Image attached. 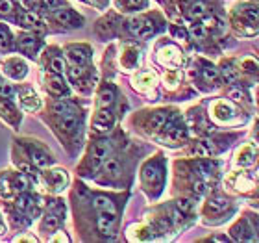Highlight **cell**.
Segmentation results:
<instances>
[{
	"mask_svg": "<svg viewBox=\"0 0 259 243\" xmlns=\"http://www.w3.org/2000/svg\"><path fill=\"white\" fill-rule=\"evenodd\" d=\"M163 130H165V141H168L170 145H180V143H184L187 139V130L180 123L167 121V125L163 126Z\"/></svg>",
	"mask_w": 259,
	"mask_h": 243,
	"instance_id": "3",
	"label": "cell"
},
{
	"mask_svg": "<svg viewBox=\"0 0 259 243\" xmlns=\"http://www.w3.org/2000/svg\"><path fill=\"white\" fill-rule=\"evenodd\" d=\"M11 2L9 0H0V15L2 17H6V15H9L11 13Z\"/></svg>",
	"mask_w": 259,
	"mask_h": 243,
	"instance_id": "44",
	"label": "cell"
},
{
	"mask_svg": "<svg viewBox=\"0 0 259 243\" xmlns=\"http://www.w3.org/2000/svg\"><path fill=\"white\" fill-rule=\"evenodd\" d=\"M228 184L235 188V189H248L252 188V180L246 176V173H232V175L228 176Z\"/></svg>",
	"mask_w": 259,
	"mask_h": 243,
	"instance_id": "17",
	"label": "cell"
},
{
	"mask_svg": "<svg viewBox=\"0 0 259 243\" xmlns=\"http://www.w3.org/2000/svg\"><path fill=\"white\" fill-rule=\"evenodd\" d=\"M19 45H21V51L24 52V54H30V56H34L35 51H37V39L34 37H28V35H23L21 39H19Z\"/></svg>",
	"mask_w": 259,
	"mask_h": 243,
	"instance_id": "26",
	"label": "cell"
},
{
	"mask_svg": "<svg viewBox=\"0 0 259 243\" xmlns=\"http://www.w3.org/2000/svg\"><path fill=\"white\" fill-rule=\"evenodd\" d=\"M32 160H34V163L37 165V167H47V165L52 162L50 156L45 154V152H34V154H32Z\"/></svg>",
	"mask_w": 259,
	"mask_h": 243,
	"instance_id": "32",
	"label": "cell"
},
{
	"mask_svg": "<svg viewBox=\"0 0 259 243\" xmlns=\"http://www.w3.org/2000/svg\"><path fill=\"white\" fill-rule=\"evenodd\" d=\"M137 59H139V52L135 51V49H126L124 56H122V63H124L126 67H134L135 63H137Z\"/></svg>",
	"mask_w": 259,
	"mask_h": 243,
	"instance_id": "30",
	"label": "cell"
},
{
	"mask_svg": "<svg viewBox=\"0 0 259 243\" xmlns=\"http://www.w3.org/2000/svg\"><path fill=\"white\" fill-rule=\"evenodd\" d=\"M180 73L178 71H168V73H165V76H163V80H165V84L168 85V87H174L178 82H180Z\"/></svg>",
	"mask_w": 259,
	"mask_h": 243,
	"instance_id": "37",
	"label": "cell"
},
{
	"mask_svg": "<svg viewBox=\"0 0 259 243\" xmlns=\"http://www.w3.org/2000/svg\"><path fill=\"white\" fill-rule=\"evenodd\" d=\"M113 123H115L113 111L108 108H100L96 111L94 119H93V128L98 130V132H108V130H111Z\"/></svg>",
	"mask_w": 259,
	"mask_h": 243,
	"instance_id": "5",
	"label": "cell"
},
{
	"mask_svg": "<svg viewBox=\"0 0 259 243\" xmlns=\"http://www.w3.org/2000/svg\"><path fill=\"white\" fill-rule=\"evenodd\" d=\"M4 230H6V226H4V221H2V219H0V234H2V232H4Z\"/></svg>",
	"mask_w": 259,
	"mask_h": 243,
	"instance_id": "47",
	"label": "cell"
},
{
	"mask_svg": "<svg viewBox=\"0 0 259 243\" xmlns=\"http://www.w3.org/2000/svg\"><path fill=\"white\" fill-rule=\"evenodd\" d=\"M176 206L180 212H191L194 208V201L192 199H180V201L176 202Z\"/></svg>",
	"mask_w": 259,
	"mask_h": 243,
	"instance_id": "40",
	"label": "cell"
},
{
	"mask_svg": "<svg viewBox=\"0 0 259 243\" xmlns=\"http://www.w3.org/2000/svg\"><path fill=\"white\" fill-rule=\"evenodd\" d=\"M98 230L106 236L115 234V232H117V219H115V214L98 212Z\"/></svg>",
	"mask_w": 259,
	"mask_h": 243,
	"instance_id": "8",
	"label": "cell"
},
{
	"mask_svg": "<svg viewBox=\"0 0 259 243\" xmlns=\"http://www.w3.org/2000/svg\"><path fill=\"white\" fill-rule=\"evenodd\" d=\"M52 108H54V111H56V113H59V115H65V113H69V111L72 109L69 102H63V101L54 102V106H52Z\"/></svg>",
	"mask_w": 259,
	"mask_h": 243,
	"instance_id": "39",
	"label": "cell"
},
{
	"mask_svg": "<svg viewBox=\"0 0 259 243\" xmlns=\"http://www.w3.org/2000/svg\"><path fill=\"white\" fill-rule=\"evenodd\" d=\"M9 49H11V37H9V32L4 28V26H0V51L8 52Z\"/></svg>",
	"mask_w": 259,
	"mask_h": 243,
	"instance_id": "31",
	"label": "cell"
},
{
	"mask_svg": "<svg viewBox=\"0 0 259 243\" xmlns=\"http://www.w3.org/2000/svg\"><path fill=\"white\" fill-rule=\"evenodd\" d=\"M222 75H224V78L228 80V82H235V80H237V75H239V71H237L232 63H224V65H222Z\"/></svg>",
	"mask_w": 259,
	"mask_h": 243,
	"instance_id": "34",
	"label": "cell"
},
{
	"mask_svg": "<svg viewBox=\"0 0 259 243\" xmlns=\"http://www.w3.org/2000/svg\"><path fill=\"white\" fill-rule=\"evenodd\" d=\"M94 2H96L98 6H104V4H106V0H94Z\"/></svg>",
	"mask_w": 259,
	"mask_h": 243,
	"instance_id": "48",
	"label": "cell"
},
{
	"mask_svg": "<svg viewBox=\"0 0 259 243\" xmlns=\"http://www.w3.org/2000/svg\"><path fill=\"white\" fill-rule=\"evenodd\" d=\"M142 182L144 186H158V189H161L159 186H163V169L156 162L146 163L142 167Z\"/></svg>",
	"mask_w": 259,
	"mask_h": 243,
	"instance_id": "2",
	"label": "cell"
},
{
	"mask_svg": "<svg viewBox=\"0 0 259 243\" xmlns=\"http://www.w3.org/2000/svg\"><path fill=\"white\" fill-rule=\"evenodd\" d=\"M117 6L122 11H135L146 6V0H117Z\"/></svg>",
	"mask_w": 259,
	"mask_h": 243,
	"instance_id": "27",
	"label": "cell"
},
{
	"mask_svg": "<svg viewBox=\"0 0 259 243\" xmlns=\"http://www.w3.org/2000/svg\"><path fill=\"white\" fill-rule=\"evenodd\" d=\"M37 4L43 9H52V8H58L59 0H37Z\"/></svg>",
	"mask_w": 259,
	"mask_h": 243,
	"instance_id": "45",
	"label": "cell"
},
{
	"mask_svg": "<svg viewBox=\"0 0 259 243\" xmlns=\"http://www.w3.org/2000/svg\"><path fill=\"white\" fill-rule=\"evenodd\" d=\"M204 78L208 80V82H211V84H218V71L215 67H211V65H204Z\"/></svg>",
	"mask_w": 259,
	"mask_h": 243,
	"instance_id": "33",
	"label": "cell"
},
{
	"mask_svg": "<svg viewBox=\"0 0 259 243\" xmlns=\"http://www.w3.org/2000/svg\"><path fill=\"white\" fill-rule=\"evenodd\" d=\"M234 238L235 240H241V242H254L256 236L252 234V228L246 223H239L234 228Z\"/></svg>",
	"mask_w": 259,
	"mask_h": 243,
	"instance_id": "20",
	"label": "cell"
},
{
	"mask_svg": "<svg viewBox=\"0 0 259 243\" xmlns=\"http://www.w3.org/2000/svg\"><path fill=\"white\" fill-rule=\"evenodd\" d=\"M21 104L28 111H35V109L41 106V101H39V97L34 93V89L28 87V89H23V93H21Z\"/></svg>",
	"mask_w": 259,
	"mask_h": 243,
	"instance_id": "11",
	"label": "cell"
},
{
	"mask_svg": "<svg viewBox=\"0 0 259 243\" xmlns=\"http://www.w3.org/2000/svg\"><path fill=\"white\" fill-rule=\"evenodd\" d=\"M206 13H208V6H206L204 2H194L191 8H189L191 19H202V17H206Z\"/></svg>",
	"mask_w": 259,
	"mask_h": 243,
	"instance_id": "29",
	"label": "cell"
},
{
	"mask_svg": "<svg viewBox=\"0 0 259 243\" xmlns=\"http://www.w3.org/2000/svg\"><path fill=\"white\" fill-rule=\"evenodd\" d=\"M0 97L6 99V101H11V99L15 97V89H13L9 84H6V82L0 80Z\"/></svg>",
	"mask_w": 259,
	"mask_h": 243,
	"instance_id": "36",
	"label": "cell"
},
{
	"mask_svg": "<svg viewBox=\"0 0 259 243\" xmlns=\"http://www.w3.org/2000/svg\"><path fill=\"white\" fill-rule=\"evenodd\" d=\"M159 61L165 63V65L176 67V65H182L184 58H182L180 49H176L174 45H167V47H163V49L159 51Z\"/></svg>",
	"mask_w": 259,
	"mask_h": 243,
	"instance_id": "6",
	"label": "cell"
},
{
	"mask_svg": "<svg viewBox=\"0 0 259 243\" xmlns=\"http://www.w3.org/2000/svg\"><path fill=\"white\" fill-rule=\"evenodd\" d=\"M19 25L24 26V28H30V30H37V32H45V28L43 25L39 23V19L32 15V13H24V15H21L19 19Z\"/></svg>",
	"mask_w": 259,
	"mask_h": 243,
	"instance_id": "21",
	"label": "cell"
},
{
	"mask_svg": "<svg viewBox=\"0 0 259 243\" xmlns=\"http://www.w3.org/2000/svg\"><path fill=\"white\" fill-rule=\"evenodd\" d=\"M52 19L59 23V25H74V26H82V17L80 15H76L72 9H59L56 11Z\"/></svg>",
	"mask_w": 259,
	"mask_h": 243,
	"instance_id": "10",
	"label": "cell"
},
{
	"mask_svg": "<svg viewBox=\"0 0 259 243\" xmlns=\"http://www.w3.org/2000/svg\"><path fill=\"white\" fill-rule=\"evenodd\" d=\"M256 156H258L256 147L254 145H244L235 154V163L241 165V167H250V165H254V162H256Z\"/></svg>",
	"mask_w": 259,
	"mask_h": 243,
	"instance_id": "9",
	"label": "cell"
},
{
	"mask_svg": "<svg viewBox=\"0 0 259 243\" xmlns=\"http://www.w3.org/2000/svg\"><path fill=\"white\" fill-rule=\"evenodd\" d=\"M211 113L220 123H232L237 111H235V108L228 101H217L213 104V108H211Z\"/></svg>",
	"mask_w": 259,
	"mask_h": 243,
	"instance_id": "4",
	"label": "cell"
},
{
	"mask_svg": "<svg viewBox=\"0 0 259 243\" xmlns=\"http://www.w3.org/2000/svg\"><path fill=\"white\" fill-rule=\"evenodd\" d=\"M41 228L43 230H47V232L56 230V228H58V217H56V216H47V217H43Z\"/></svg>",
	"mask_w": 259,
	"mask_h": 243,
	"instance_id": "35",
	"label": "cell"
},
{
	"mask_svg": "<svg viewBox=\"0 0 259 243\" xmlns=\"http://www.w3.org/2000/svg\"><path fill=\"white\" fill-rule=\"evenodd\" d=\"M28 184H30V182H28V178H26L24 175H15L13 176V186H15L17 189H26Z\"/></svg>",
	"mask_w": 259,
	"mask_h": 243,
	"instance_id": "41",
	"label": "cell"
},
{
	"mask_svg": "<svg viewBox=\"0 0 259 243\" xmlns=\"http://www.w3.org/2000/svg\"><path fill=\"white\" fill-rule=\"evenodd\" d=\"M67 58L72 65H85L91 58V49L89 47H69Z\"/></svg>",
	"mask_w": 259,
	"mask_h": 243,
	"instance_id": "7",
	"label": "cell"
},
{
	"mask_svg": "<svg viewBox=\"0 0 259 243\" xmlns=\"http://www.w3.org/2000/svg\"><path fill=\"white\" fill-rule=\"evenodd\" d=\"M94 208L98 212H109V214H115V204L109 197H104V195H96L94 197Z\"/></svg>",
	"mask_w": 259,
	"mask_h": 243,
	"instance_id": "24",
	"label": "cell"
},
{
	"mask_svg": "<svg viewBox=\"0 0 259 243\" xmlns=\"http://www.w3.org/2000/svg\"><path fill=\"white\" fill-rule=\"evenodd\" d=\"M32 204H34V201H32V199H30V197H21V199H19L17 201V206L21 210H23V212H28V210L32 208Z\"/></svg>",
	"mask_w": 259,
	"mask_h": 243,
	"instance_id": "43",
	"label": "cell"
},
{
	"mask_svg": "<svg viewBox=\"0 0 259 243\" xmlns=\"http://www.w3.org/2000/svg\"><path fill=\"white\" fill-rule=\"evenodd\" d=\"M235 11V26H241L239 28L244 35H254L259 32V8L254 4H241L237 6Z\"/></svg>",
	"mask_w": 259,
	"mask_h": 243,
	"instance_id": "1",
	"label": "cell"
},
{
	"mask_svg": "<svg viewBox=\"0 0 259 243\" xmlns=\"http://www.w3.org/2000/svg\"><path fill=\"white\" fill-rule=\"evenodd\" d=\"M104 171L109 178H117L120 175V162L118 158H109L106 163H104Z\"/></svg>",
	"mask_w": 259,
	"mask_h": 243,
	"instance_id": "28",
	"label": "cell"
},
{
	"mask_svg": "<svg viewBox=\"0 0 259 243\" xmlns=\"http://www.w3.org/2000/svg\"><path fill=\"white\" fill-rule=\"evenodd\" d=\"M239 71L244 75H250L252 78H259V61L252 56H246L239 61Z\"/></svg>",
	"mask_w": 259,
	"mask_h": 243,
	"instance_id": "15",
	"label": "cell"
},
{
	"mask_svg": "<svg viewBox=\"0 0 259 243\" xmlns=\"http://www.w3.org/2000/svg\"><path fill=\"white\" fill-rule=\"evenodd\" d=\"M47 87H48V91H50L52 95H56V97H59V95H67L69 93L67 85H65V82L58 76V73L47 76Z\"/></svg>",
	"mask_w": 259,
	"mask_h": 243,
	"instance_id": "14",
	"label": "cell"
},
{
	"mask_svg": "<svg viewBox=\"0 0 259 243\" xmlns=\"http://www.w3.org/2000/svg\"><path fill=\"white\" fill-rule=\"evenodd\" d=\"M168 121V111L165 109H159V111H154L150 117V130L152 132H158V130H163V126L167 125Z\"/></svg>",
	"mask_w": 259,
	"mask_h": 243,
	"instance_id": "19",
	"label": "cell"
},
{
	"mask_svg": "<svg viewBox=\"0 0 259 243\" xmlns=\"http://www.w3.org/2000/svg\"><path fill=\"white\" fill-rule=\"evenodd\" d=\"M113 101H115V89L111 85L102 87L100 93H98V106L100 108H108V106L113 104Z\"/></svg>",
	"mask_w": 259,
	"mask_h": 243,
	"instance_id": "22",
	"label": "cell"
},
{
	"mask_svg": "<svg viewBox=\"0 0 259 243\" xmlns=\"http://www.w3.org/2000/svg\"><path fill=\"white\" fill-rule=\"evenodd\" d=\"M47 178H48V182H50V186L56 189V191L63 189L69 182V178H67V175H65L63 169H52V171L47 173Z\"/></svg>",
	"mask_w": 259,
	"mask_h": 243,
	"instance_id": "12",
	"label": "cell"
},
{
	"mask_svg": "<svg viewBox=\"0 0 259 243\" xmlns=\"http://www.w3.org/2000/svg\"><path fill=\"white\" fill-rule=\"evenodd\" d=\"M230 206V201L226 199V197H213V199H209L208 202V212H213V214H218V212H224L226 208Z\"/></svg>",
	"mask_w": 259,
	"mask_h": 243,
	"instance_id": "23",
	"label": "cell"
},
{
	"mask_svg": "<svg viewBox=\"0 0 259 243\" xmlns=\"http://www.w3.org/2000/svg\"><path fill=\"white\" fill-rule=\"evenodd\" d=\"M78 126H80V119H78V115H76L74 111H69V113L61 115V119H59V128L63 132H67V134L76 132Z\"/></svg>",
	"mask_w": 259,
	"mask_h": 243,
	"instance_id": "13",
	"label": "cell"
},
{
	"mask_svg": "<svg viewBox=\"0 0 259 243\" xmlns=\"http://www.w3.org/2000/svg\"><path fill=\"white\" fill-rule=\"evenodd\" d=\"M232 97H234L235 101H242V99H244V93L239 91V89H234V91H232Z\"/></svg>",
	"mask_w": 259,
	"mask_h": 243,
	"instance_id": "46",
	"label": "cell"
},
{
	"mask_svg": "<svg viewBox=\"0 0 259 243\" xmlns=\"http://www.w3.org/2000/svg\"><path fill=\"white\" fill-rule=\"evenodd\" d=\"M109 143L108 141H98V143H94V147H93V151H91V160L98 165V163H102L104 160L108 158V154H109Z\"/></svg>",
	"mask_w": 259,
	"mask_h": 243,
	"instance_id": "18",
	"label": "cell"
},
{
	"mask_svg": "<svg viewBox=\"0 0 259 243\" xmlns=\"http://www.w3.org/2000/svg\"><path fill=\"white\" fill-rule=\"evenodd\" d=\"M156 84V75H152V73H142L135 78V87L137 89H150L152 85Z\"/></svg>",
	"mask_w": 259,
	"mask_h": 243,
	"instance_id": "25",
	"label": "cell"
},
{
	"mask_svg": "<svg viewBox=\"0 0 259 243\" xmlns=\"http://www.w3.org/2000/svg\"><path fill=\"white\" fill-rule=\"evenodd\" d=\"M50 69L52 71H54V73H63V71H65V61H63V59L61 58H54L50 61Z\"/></svg>",
	"mask_w": 259,
	"mask_h": 243,
	"instance_id": "42",
	"label": "cell"
},
{
	"mask_svg": "<svg viewBox=\"0 0 259 243\" xmlns=\"http://www.w3.org/2000/svg\"><path fill=\"white\" fill-rule=\"evenodd\" d=\"M4 69H6V73H8L9 76H13L15 80H19V78H23V76L26 75V63L24 61H21V59L17 58H13V59H9L8 63L4 65Z\"/></svg>",
	"mask_w": 259,
	"mask_h": 243,
	"instance_id": "16",
	"label": "cell"
},
{
	"mask_svg": "<svg viewBox=\"0 0 259 243\" xmlns=\"http://www.w3.org/2000/svg\"><path fill=\"white\" fill-rule=\"evenodd\" d=\"M191 152L192 154H196V156H209V154H211V149L206 145V141H200L192 147Z\"/></svg>",
	"mask_w": 259,
	"mask_h": 243,
	"instance_id": "38",
	"label": "cell"
}]
</instances>
